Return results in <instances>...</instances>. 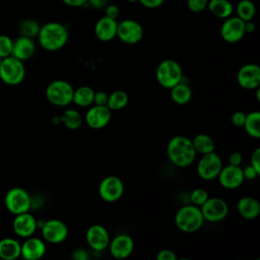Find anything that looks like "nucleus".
<instances>
[{"label":"nucleus","instance_id":"obj_1","mask_svg":"<svg viewBox=\"0 0 260 260\" xmlns=\"http://www.w3.org/2000/svg\"><path fill=\"white\" fill-rule=\"evenodd\" d=\"M37 37L43 49L49 52H55L66 45L69 32L64 24L57 21H49L40 27Z\"/></svg>","mask_w":260,"mask_h":260},{"label":"nucleus","instance_id":"obj_2","mask_svg":"<svg viewBox=\"0 0 260 260\" xmlns=\"http://www.w3.org/2000/svg\"><path fill=\"white\" fill-rule=\"evenodd\" d=\"M196 153L192 139L183 135H177L171 138L167 146L169 159L179 168H185L192 165L195 160Z\"/></svg>","mask_w":260,"mask_h":260},{"label":"nucleus","instance_id":"obj_3","mask_svg":"<svg viewBox=\"0 0 260 260\" xmlns=\"http://www.w3.org/2000/svg\"><path fill=\"white\" fill-rule=\"evenodd\" d=\"M203 222L204 218L200 208L193 204L181 207L175 216L177 228L184 233H194L198 231Z\"/></svg>","mask_w":260,"mask_h":260},{"label":"nucleus","instance_id":"obj_4","mask_svg":"<svg viewBox=\"0 0 260 260\" xmlns=\"http://www.w3.org/2000/svg\"><path fill=\"white\" fill-rule=\"evenodd\" d=\"M155 76L157 82L162 87L171 88L181 82L184 75L181 65L176 60L166 59L158 64Z\"/></svg>","mask_w":260,"mask_h":260},{"label":"nucleus","instance_id":"obj_5","mask_svg":"<svg viewBox=\"0 0 260 260\" xmlns=\"http://www.w3.org/2000/svg\"><path fill=\"white\" fill-rule=\"evenodd\" d=\"M25 76L23 61L8 56L2 59L0 64V79L8 85H17L22 82Z\"/></svg>","mask_w":260,"mask_h":260},{"label":"nucleus","instance_id":"obj_6","mask_svg":"<svg viewBox=\"0 0 260 260\" xmlns=\"http://www.w3.org/2000/svg\"><path fill=\"white\" fill-rule=\"evenodd\" d=\"M73 86L66 80L57 79L50 82L46 88L47 100L58 107H65L72 103Z\"/></svg>","mask_w":260,"mask_h":260},{"label":"nucleus","instance_id":"obj_7","mask_svg":"<svg viewBox=\"0 0 260 260\" xmlns=\"http://www.w3.org/2000/svg\"><path fill=\"white\" fill-rule=\"evenodd\" d=\"M4 204L10 213L16 215L27 212L30 209L31 197L23 188L13 187L5 194Z\"/></svg>","mask_w":260,"mask_h":260},{"label":"nucleus","instance_id":"obj_8","mask_svg":"<svg viewBox=\"0 0 260 260\" xmlns=\"http://www.w3.org/2000/svg\"><path fill=\"white\" fill-rule=\"evenodd\" d=\"M221 168L222 160L220 156L216 152L211 151L202 154L201 158L197 164V174L201 179L205 181H210L217 178Z\"/></svg>","mask_w":260,"mask_h":260},{"label":"nucleus","instance_id":"obj_9","mask_svg":"<svg viewBox=\"0 0 260 260\" xmlns=\"http://www.w3.org/2000/svg\"><path fill=\"white\" fill-rule=\"evenodd\" d=\"M203 218L209 222H218L224 219L229 213L228 203L218 197L209 198L200 206Z\"/></svg>","mask_w":260,"mask_h":260},{"label":"nucleus","instance_id":"obj_10","mask_svg":"<svg viewBox=\"0 0 260 260\" xmlns=\"http://www.w3.org/2000/svg\"><path fill=\"white\" fill-rule=\"evenodd\" d=\"M41 231L44 240L51 244L62 243L68 236V228L66 223L58 218L44 221L41 225Z\"/></svg>","mask_w":260,"mask_h":260},{"label":"nucleus","instance_id":"obj_11","mask_svg":"<svg viewBox=\"0 0 260 260\" xmlns=\"http://www.w3.org/2000/svg\"><path fill=\"white\" fill-rule=\"evenodd\" d=\"M116 37L125 44L135 45L143 38V28L141 24L134 19H124L118 22Z\"/></svg>","mask_w":260,"mask_h":260},{"label":"nucleus","instance_id":"obj_12","mask_svg":"<svg viewBox=\"0 0 260 260\" xmlns=\"http://www.w3.org/2000/svg\"><path fill=\"white\" fill-rule=\"evenodd\" d=\"M245 32V21L238 16H230L224 19L220 27V36L226 43L235 44L240 42Z\"/></svg>","mask_w":260,"mask_h":260},{"label":"nucleus","instance_id":"obj_13","mask_svg":"<svg viewBox=\"0 0 260 260\" xmlns=\"http://www.w3.org/2000/svg\"><path fill=\"white\" fill-rule=\"evenodd\" d=\"M124 193V183L117 176H108L104 178L99 186L101 198L107 202L119 200Z\"/></svg>","mask_w":260,"mask_h":260},{"label":"nucleus","instance_id":"obj_14","mask_svg":"<svg viewBox=\"0 0 260 260\" xmlns=\"http://www.w3.org/2000/svg\"><path fill=\"white\" fill-rule=\"evenodd\" d=\"M217 178H218L219 184L224 189H228V190H234L239 188L245 180L241 166H233V165L222 167Z\"/></svg>","mask_w":260,"mask_h":260},{"label":"nucleus","instance_id":"obj_15","mask_svg":"<svg viewBox=\"0 0 260 260\" xmlns=\"http://www.w3.org/2000/svg\"><path fill=\"white\" fill-rule=\"evenodd\" d=\"M237 80L240 86L245 89L258 88L260 85V67L254 63L245 64L239 69Z\"/></svg>","mask_w":260,"mask_h":260},{"label":"nucleus","instance_id":"obj_16","mask_svg":"<svg viewBox=\"0 0 260 260\" xmlns=\"http://www.w3.org/2000/svg\"><path fill=\"white\" fill-rule=\"evenodd\" d=\"M85 239L88 246L96 252L104 251L108 248L111 241L107 229L101 224L90 225L86 231Z\"/></svg>","mask_w":260,"mask_h":260},{"label":"nucleus","instance_id":"obj_17","mask_svg":"<svg viewBox=\"0 0 260 260\" xmlns=\"http://www.w3.org/2000/svg\"><path fill=\"white\" fill-rule=\"evenodd\" d=\"M38 228V220L28 211L16 214L12 221V229L16 236L26 239L32 236Z\"/></svg>","mask_w":260,"mask_h":260},{"label":"nucleus","instance_id":"obj_18","mask_svg":"<svg viewBox=\"0 0 260 260\" xmlns=\"http://www.w3.org/2000/svg\"><path fill=\"white\" fill-rule=\"evenodd\" d=\"M111 117V110L108 108V106L94 105L86 112L84 121L90 128L101 129L109 124Z\"/></svg>","mask_w":260,"mask_h":260},{"label":"nucleus","instance_id":"obj_19","mask_svg":"<svg viewBox=\"0 0 260 260\" xmlns=\"http://www.w3.org/2000/svg\"><path fill=\"white\" fill-rule=\"evenodd\" d=\"M111 255L117 259H125L129 257L134 250V242L132 238L126 234L117 235L109 243Z\"/></svg>","mask_w":260,"mask_h":260},{"label":"nucleus","instance_id":"obj_20","mask_svg":"<svg viewBox=\"0 0 260 260\" xmlns=\"http://www.w3.org/2000/svg\"><path fill=\"white\" fill-rule=\"evenodd\" d=\"M46 253V244L36 237H28L20 246V256L26 260L41 259Z\"/></svg>","mask_w":260,"mask_h":260},{"label":"nucleus","instance_id":"obj_21","mask_svg":"<svg viewBox=\"0 0 260 260\" xmlns=\"http://www.w3.org/2000/svg\"><path fill=\"white\" fill-rule=\"evenodd\" d=\"M35 52H36V44L31 38L19 36L18 38L13 40L11 56L21 61H25L30 57H32Z\"/></svg>","mask_w":260,"mask_h":260},{"label":"nucleus","instance_id":"obj_22","mask_svg":"<svg viewBox=\"0 0 260 260\" xmlns=\"http://www.w3.org/2000/svg\"><path fill=\"white\" fill-rule=\"evenodd\" d=\"M117 19L107 16L101 17L94 25V35L102 42L112 41L117 36Z\"/></svg>","mask_w":260,"mask_h":260},{"label":"nucleus","instance_id":"obj_23","mask_svg":"<svg viewBox=\"0 0 260 260\" xmlns=\"http://www.w3.org/2000/svg\"><path fill=\"white\" fill-rule=\"evenodd\" d=\"M237 208L240 215L246 219H254L260 214V203L254 197H242L238 201Z\"/></svg>","mask_w":260,"mask_h":260},{"label":"nucleus","instance_id":"obj_24","mask_svg":"<svg viewBox=\"0 0 260 260\" xmlns=\"http://www.w3.org/2000/svg\"><path fill=\"white\" fill-rule=\"evenodd\" d=\"M21 244L13 238H3L0 240V259L14 260L20 256Z\"/></svg>","mask_w":260,"mask_h":260},{"label":"nucleus","instance_id":"obj_25","mask_svg":"<svg viewBox=\"0 0 260 260\" xmlns=\"http://www.w3.org/2000/svg\"><path fill=\"white\" fill-rule=\"evenodd\" d=\"M207 9L214 16L225 19L233 14L235 7L230 0H208Z\"/></svg>","mask_w":260,"mask_h":260},{"label":"nucleus","instance_id":"obj_26","mask_svg":"<svg viewBox=\"0 0 260 260\" xmlns=\"http://www.w3.org/2000/svg\"><path fill=\"white\" fill-rule=\"evenodd\" d=\"M171 89V98L174 103L178 105H185L190 102L192 98V90L188 83L179 82L178 84L174 85Z\"/></svg>","mask_w":260,"mask_h":260},{"label":"nucleus","instance_id":"obj_27","mask_svg":"<svg viewBox=\"0 0 260 260\" xmlns=\"http://www.w3.org/2000/svg\"><path fill=\"white\" fill-rule=\"evenodd\" d=\"M94 90L87 85H82L74 89L72 103L79 107H88L93 103Z\"/></svg>","mask_w":260,"mask_h":260},{"label":"nucleus","instance_id":"obj_28","mask_svg":"<svg viewBox=\"0 0 260 260\" xmlns=\"http://www.w3.org/2000/svg\"><path fill=\"white\" fill-rule=\"evenodd\" d=\"M243 127L251 137L259 138L260 137V112L254 111L246 114Z\"/></svg>","mask_w":260,"mask_h":260},{"label":"nucleus","instance_id":"obj_29","mask_svg":"<svg viewBox=\"0 0 260 260\" xmlns=\"http://www.w3.org/2000/svg\"><path fill=\"white\" fill-rule=\"evenodd\" d=\"M193 146L196 150V152H199L201 154H205L211 151H214L215 145L213 139L207 135V134H197L193 139H192Z\"/></svg>","mask_w":260,"mask_h":260},{"label":"nucleus","instance_id":"obj_30","mask_svg":"<svg viewBox=\"0 0 260 260\" xmlns=\"http://www.w3.org/2000/svg\"><path fill=\"white\" fill-rule=\"evenodd\" d=\"M61 123L71 130H76L82 125V117L75 109H67L60 116Z\"/></svg>","mask_w":260,"mask_h":260},{"label":"nucleus","instance_id":"obj_31","mask_svg":"<svg viewBox=\"0 0 260 260\" xmlns=\"http://www.w3.org/2000/svg\"><path fill=\"white\" fill-rule=\"evenodd\" d=\"M236 16L244 21H248L254 18L256 13V7L252 0H241L236 5Z\"/></svg>","mask_w":260,"mask_h":260},{"label":"nucleus","instance_id":"obj_32","mask_svg":"<svg viewBox=\"0 0 260 260\" xmlns=\"http://www.w3.org/2000/svg\"><path fill=\"white\" fill-rule=\"evenodd\" d=\"M128 101H129L128 94L124 90L118 89L113 91L111 94H109L107 106L111 111L112 110L119 111L127 106Z\"/></svg>","mask_w":260,"mask_h":260},{"label":"nucleus","instance_id":"obj_33","mask_svg":"<svg viewBox=\"0 0 260 260\" xmlns=\"http://www.w3.org/2000/svg\"><path fill=\"white\" fill-rule=\"evenodd\" d=\"M40 23L32 18H24L20 21L18 29L20 32V36L28 37V38H35L38 36L40 30Z\"/></svg>","mask_w":260,"mask_h":260},{"label":"nucleus","instance_id":"obj_34","mask_svg":"<svg viewBox=\"0 0 260 260\" xmlns=\"http://www.w3.org/2000/svg\"><path fill=\"white\" fill-rule=\"evenodd\" d=\"M207 199H208V193L202 188H196L190 194L191 203L198 207H200Z\"/></svg>","mask_w":260,"mask_h":260},{"label":"nucleus","instance_id":"obj_35","mask_svg":"<svg viewBox=\"0 0 260 260\" xmlns=\"http://www.w3.org/2000/svg\"><path fill=\"white\" fill-rule=\"evenodd\" d=\"M13 40L7 35H0V56L2 58L11 55Z\"/></svg>","mask_w":260,"mask_h":260},{"label":"nucleus","instance_id":"obj_36","mask_svg":"<svg viewBox=\"0 0 260 260\" xmlns=\"http://www.w3.org/2000/svg\"><path fill=\"white\" fill-rule=\"evenodd\" d=\"M208 0H187V7L193 13H200L207 9Z\"/></svg>","mask_w":260,"mask_h":260},{"label":"nucleus","instance_id":"obj_37","mask_svg":"<svg viewBox=\"0 0 260 260\" xmlns=\"http://www.w3.org/2000/svg\"><path fill=\"white\" fill-rule=\"evenodd\" d=\"M108 98H109V94L106 91H104V90L94 91L93 103L92 104L98 105V106H107Z\"/></svg>","mask_w":260,"mask_h":260},{"label":"nucleus","instance_id":"obj_38","mask_svg":"<svg viewBox=\"0 0 260 260\" xmlns=\"http://www.w3.org/2000/svg\"><path fill=\"white\" fill-rule=\"evenodd\" d=\"M119 14H120V9L117 5L107 4V6L105 7V16L113 18V19H117Z\"/></svg>","mask_w":260,"mask_h":260},{"label":"nucleus","instance_id":"obj_39","mask_svg":"<svg viewBox=\"0 0 260 260\" xmlns=\"http://www.w3.org/2000/svg\"><path fill=\"white\" fill-rule=\"evenodd\" d=\"M246 114L242 111H237L232 115V123L237 127H243L245 122Z\"/></svg>","mask_w":260,"mask_h":260},{"label":"nucleus","instance_id":"obj_40","mask_svg":"<svg viewBox=\"0 0 260 260\" xmlns=\"http://www.w3.org/2000/svg\"><path fill=\"white\" fill-rule=\"evenodd\" d=\"M250 165L260 174V148H256L251 155Z\"/></svg>","mask_w":260,"mask_h":260},{"label":"nucleus","instance_id":"obj_41","mask_svg":"<svg viewBox=\"0 0 260 260\" xmlns=\"http://www.w3.org/2000/svg\"><path fill=\"white\" fill-rule=\"evenodd\" d=\"M157 260H176V254L170 249H162L156 255Z\"/></svg>","mask_w":260,"mask_h":260},{"label":"nucleus","instance_id":"obj_42","mask_svg":"<svg viewBox=\"0 0 260 260\" xmlns=\"http://www.w3.org/2000/svg\"><path fill=\"white\" fill-rule=\"evenodd\" d=\"M243 170V175H244V178L246 179V180H254V179H256L260 174L251 166V165H249V166H246L244 169H242Z\"/></svg>","mask_w":260,"mask_h":260},{"label":"nucleus","instance_id":"obj_43","mask_svg":"<svg viewBox=\"0 0 260 260\" xmlns=\"http://www.w3.org/2000/svg\"><path fill=\"white\" fill-rule=\"evenodd\" d=\"M138 2L146 8L154 9L161 6L165 3V0H138Z\"/></svg>","mask_w":260,"mask_h":260},{"label":"nucleus","instance_id":"obj_44","mask_svg":"<svg viewBox=\"0 0 260 260\" xmlns=\"http://www.w3.org/2000/svg\"><path fill=\"white\" fill-rule=\"evenodd\" d=\"M71 257L74 259V260H87L89 255L87 253L86 250L82 249V248H78L76 250H74L72 252V255Z\"/></svg>","mask_w":260,"mask_h":260},{"label":"nucleus","instance_id":"obj_45","mask_svg":"<svg viewBox=\"0 0 260 260\" xmlns=\"http://www.w3.org/2000/svg\"><path fill=\"white\" fill-rule=\"evenodd\" d=\"M243 161V155L239 151H234L229 156V162L233 166H241Z\"/></svg>","mask_w":260,"mask_h":260},{"label":"nucleus","instance_id":"obj_46","mask_svg":"<svg viewBox=\"0 0 260 260\" xmlns=\"http://www.w3.org/2000/svg\"><path fill=\"white\" fill-rule=\"evenodd\" d=\"M63 3L69 7H73V8H77V7H81L84 6L85 4H87V0H62Z\"/></svg>","mask_w":260,"mask_h":260},{"label":"nucleus","instance_id":"obj_47","mask_svg":"<svg viewBox=\"0 0 260 260\" xmlns=\"http://www.w3.org/2000/svg\"><path fill=\"white\" fill-rule=\"evenodd\" d=\"M87 4L95 9L105 8L108 4V0H87Z\"/></svg>","mask_w":260,"mask_h":260},{"label":"nucleus","instance_id":"obj_48","mask_svg":"<svg viewBox=\"0 0 260 260\" xmlns=\"http://www.w3.org/2000/svg\"><path fill=\"white\" fill-rule=\"evenodd\" d=\"M255 28H256V25L255 23L252 21V20H248V21H245V32L246 34H252L255 31Z\"/></svg>","mask_w":260,"mask_h":260},{"label":"nucleus","instance_id":"obj_49","mask_svg":"<svg viewBox=\"0 0 260 260\" xmlns=\"http://www.w3.org/2000/svg\"><path fill=\"white\" fill-rule=\"evenodd\" d=\"M53 123H54V124H59V123H61V118H60V117H54V118H53Z\"/></svg>","mask_w":260,"mask_h":260},{"label":"nucleus","instance_id":"obj_50","mask_svg":"<svg viewBox=\"0 0 260 260\" xmlns=\"http://www.w3.org/2000/svg\"><path fill=\"white\" fill-rule=\"evenodd\" d=\"M128 2H130V3H136V2H138V0H127Z\"/></svg>","mask_w":260,"mask_h":260},{"label":"nucleus","instance_id":"obj_51","mask_svg":"<svg viewBox=\"0 0 260 260\" xmlns=\"http://www.w3.org/2000/svg\"><path fill=\"white\" fill-rule=\"evenodd\" d=\"M2 59H3V58L0 56V64H1V62H2Z\"/></svg>","mask_w":260,"mask_h":260}]
</instances>
